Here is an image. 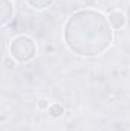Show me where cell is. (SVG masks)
<instances>
[{
  "label": "cell",
  "mask_w": 130,
  "mask_h": 131,
  "mask_svg": "<svg viewBox=\"0 0 130 131\" xmlns=\"http://www.w3.org/2000/svg\"><path fill=\"white\" fill-rule=\"evenodd\" d=\"M113 40L109 18L94 9L75 12L64 25L66 46L80 57H98L104 53Z\"/></svg>",
  "instance_id": "cell-1"
},
{
  "label": "cell",
  "mask_w": 130,
  "mask_h": 131,
  "mask_svg": "<svg viewBox=\"0 0 130 131\" xmlns=\"http://www.w3.org/2000/svg\"><path fill=\"white\" fill-rule=\"evenodd\" d=\"M11 57L18 63H28L37 55V44L32 38L26 35L15 37L9 44Z\"/></svg>",
  "instance_id": "cell-2"
},
{
  "label": "cell",
  "mask_w": 130,
  "mask_h": 131,
  "mask_svg": "<svg viewBox=\"0 0 130 131\" xmlns=\"http://www.w3.org/2000/svg\"><path fill=\"white\" fill-rule=\"evenodd\" d=\"M109 23H110V26L113 28V29H123L124 26H126V14L123 12V11H112L110 14H109Z\"/></svg>",
  "instance_id": "cell-3"
},
{
  "label": "cell",
  "mask_w": 130,
  "mask_h": 131,
  "mask_svg": "<svg viewBox=\"0 0 130 131\" xmlns=\"http://www.w3.org/2000/svg\"><path fill=\"white\" fill-rule=\"evenodd\" d=\"M12 14H14L12 2H9V0H2V25H3V26L12 18Z\"/></svg>",
  "instance_id": "cell-4"
},
{
  "label": "cell",
  "mask_w": 130,
  "mask_h": 131,
  "mask_svg": "<svg viewBox=\"0 0 130 131\" xmlns=\"http://www.w3.org/2000/svg\"><path fill=\"white\" fill-rule=\"evenodd\" d=\"M48 111H49V116H51V117H55V119H57V117H61V116H63L64 108L61 107V104H57V102H55V104H51V107H49Z\"/></svg>",
  "instance_id": "cell-5"
},
{
  "label": "cell",
  "mask_w": 130,
  "mask_h": 131,
  "mask_svg": "<svg viewBox=\"0 0 130 131\" xmlns=\"http://www.w3.org/2000/svg\"><path fill=\"white\" fill-rule=\"evenodd\" d=\"M52 2L54 0H28V3L35 9H46L48 6H51Z\"/></svg>",
  "instance_id": "cell-6"
},
{
  "label": "cell",
  "mask_w": 130,
  "mask_h": 131,
  "mask_svg": "<svg viewBox=\"0 0 130 131\" xmlns=\"http://www.w3.org/2000/svg\"><path fill=\"white\" fill-rule=\"evenodd\" d=\"M37 107L40 108V110H49V107H51V104H49V101L48 99H40L38 102H37Z\"/></svg>",
  "instance_id": "cell-7"
}]
</instances>
